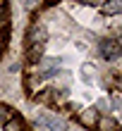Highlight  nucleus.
<instances>
[{
  "instance_id": "obj_1",
  "label": "nucleus",
  "mask_w": 122,
  "mask_h": 131,
  "mask_svg": "<svg viewBox=\"0 0 122 131\" xmlns=\"http://www.w3.org/2000/svg\"><path fill=\"white\" fill-rule=\"evenodd\" d=\"M36 126H43L45 131H67L65 122L53 117V114H39V117H36Z\"/></svg>"
},
{
  "instance_id": "obj_2",
  "label": "nucleus",
  "mask_w": 122,
  "mask_h": 131,
  "mask_svg": "<svg viewBox=\"0 0 122 131\" xmlns=\"http://www.w3.org/2000/svg\"><path fill=\"white\" fill-rule=\"evenodd\" d=\"M101 55L105 60H117L120 57V43L115 41V38H105V41L101 43Z\"/></svg>"
},
{
  "instance_id": "obj_3",
  "label": "nucleus",
  "mask_w": 122,
  "mask_h": 131,
  "mask_svg": "<svg viewBox=\"0 0 122 131\" xmlns=\"http://www.w3.org/2000/svg\"><path fill=\"white\" fill-rule=\"evenodd\" d=\"M29 45H36V43H43L45 38H48V31H45V26H39V24H34L31 29H29Z\"/></svg>"
},
{
  "instance_id": "obj_4",
  "label": "nucleus",
  "mask_w": 122,
  "mask_h": 131,
  "mask_svg": "<svg viewBox=\"0 0 122 131\" xmlns=\"http://www.w3.org/2000/svg\"><path fill=\"white\" fill-rule=\"evenodd\" d=\"M79 122H81L84 126H96V124H98V112H96V107H86V110H81Z\"/></svg>"
},
{
  "instance_id": "obj_5",
  "label": "nucleus",
  "mask_w": 122,
  "mask_h": 131,
  "mask_svg": "<svg viewBox=\"0 0 122 131\" xmlns=\"http://www.w3.org/2000/svg\"><path fill=\"white\" fill-rule=\"evenodd\" d=\"M26 57H29V62H41V60H43V43L29 45V50H26Z\"/></svg>"
},
{
  "instance_id": "obj_6",
  "label": "nucleus",
  "mask_w": 122,
  "mask_h": 131,
  "mask_svg": "<svg viewBox=\"0 0 122 131\" xmlns=\"http://www.w3.org/2000/svg\"><path fill=\"white\" fill-rule=\"evenodd\" d=\"M22 129H24V122H22L19 117H12L10 122L3 124V131H22Z\"/></svg>"
},
{
  "instance_id": "obj_7",
  "label": "nucleus",
  "mask_w": 122,
  "mask_h": 131,
  "mask_svg": "<svg viewBox=\"0 0 122 131\" xmlns=\"http://www.w3.org/2000/svg\"><path fill=\"white\" fill-rule=\"evenodd\" d=\"M120 10H122V3H117V0H115V3L103 5V14H117Z\"/></svg>"
},
{
  "instance_id": "obj_8",
  "label": "nucleus",
  "mask_w": 122,
  "mask_h": 131,
  "mask_svg": "<svg viewBox=\"0 0 122 131\" xmlns=\"http://www.w3.org/2000/svg\"><path fill=\"white\" fill-rule=\"evenodd\" d=\"M12 117H14V114H12V110H7L5 105H0V124H5V122H10Z\"/></svg>"
},
{
  "instance_id": "obj_9",
  "label": "nucleus",
  "mask_w": 122,
  "mask_h": 131,
  "mask_svg": "<svg viewBox=\"0 0 122 131\" xmlns=\"http://www.w3.org/2000/svg\"><path fill=\"white\" fill-rule=\"evenodd\" d=\"M101 129H103V131H115V122H112V119H108V117H103Z\"/></svg>"
},
{
  "instance_id": "obj_10",
  "label": "nucleus",
  "mask_w": 122,
  "mask_h": 131,
  "mask_svg": "<svg viewBox=\"0 0 122 131\" xmlns=\"http://www.w3.org/2000/svg\"><path fill=\"white\" fill-rule=\"evenodd\" d=\"M5 45H7V34H5V31H0V50H3Z\"/></svg>"
},
{
  "instance_id": "obj_11",
  "label": "nucleus",
  "mask_w": 122,
  "mask_h": 131,
  "mask_svg": "<svg viewBox=\"0 0 122 131\" xmlns=\"http://www.w3.org/2000/svg\"><path fill=\"white\" fill-rule=\"evenodd\" d=\"M5 19V5H0V21Z\"/></svg>"
}]
</instances>
